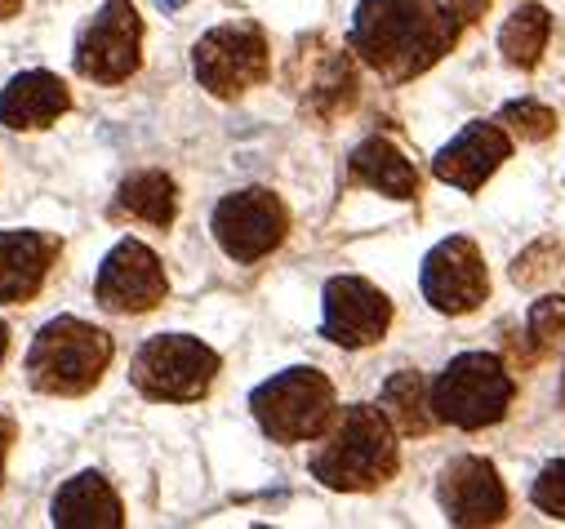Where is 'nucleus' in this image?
<instances>
[{
	"label": "nucleus",
	"mask_w": 565,
	"mask_h": 529,
	"mask_svg": "<svg viewBox=\"0 0 565 529\" xmlns=\"http://www.w3.org/2000/svg\"><path fill=\"white\" fill-rule=\"evenodd\" d=\"M463 27L450 0H361L348 45L384 80H414L454 50Z\"/></svg>",
	"instance_id": "nucleus-1"
},
{
	"label": "nucleus",
	"mask_w": 565,
	"mask_h": 529,
	"mask_svg": "<svg viewBox=\"0 0 565 529\" xmlns=\"http://www.w3.org/2000/svg\"><path fill=\"white\" fill-rule=\"evenodd\" d=\"M307 467L325 490H343V494H365L388 486L401 467L392 418L374 405H348Z\"/></svg>",
	"instance_id": "nucleus-2"
},
{
	"label": "nucleus",
	"mask_w": 565,
	"mask_h": 529,
	"mask_svg": "<svg viewBox=\"0 0 565 529\" xmlns=\"http://www.w3.org/2000/svg\"><path fill=\"white\" fill-rule=\"evenodd\" d=\"M116 348L112 333L80 316H54L36 329L23 374L40 396H89L103 382Z\"/></svg>",
	"instance_id": "nucleus-3"
},
{
	"label": "nucleus",
	"mask_w": 565,
	"mask_h": 529,
	"mask_svg": "<svg viewBox=\"0 0 565 529\" xmlns=\"http://www.w3.org/2000/svg\"><path fill=\"white\" fill-rule=\"evenodd\" d=\"M250 410H254V423L263 427V437L280 441V445L325 437L339 414L335 382L316 365H294V369H280L267 382H259L250 392Z\"/></svg>",
	"instance_id": "nucleus-4"
},
{
	"label": "nucleus",
	"mask_w": 565,
	"mask_h": 529,
	"mask_svg": "<svg viewBox=\"0 0 565 529\" xmlns=\"http://www.w3.org/2000/svg\"><path fill=\"white\" fill-rule=\"evenodd\" d=\"M223 361L210 343L192 339V333H152V339L134 352L129 382L148 401H170V405H192L201 401Z\"/></svg>",
	"instance_id": "nucleus-5"
},
{
	"label": "nucleus",
	"mask_w": 565,
	"mask_h": 529,
	"mask_svg": "<svg viewBox=\"0 0 565 529\" xmlns=\"http://www.w3.org/2000/svg\"><path fill=\"white\" fill-rule=\"evenodd\" d=\"M516 382L494 352H463L432 378V410L437 423L477 431L507 414Z\"/></svg>",
	"instance_id": "nucleus-6"
},
{
	"label": "nucleus",
	"mask_w": 565,
	"mask_h": 529,
	"mask_svg": "<svg viewBox=\"0 0 565 529\" xmlns=\"http://www.w3.org/2000/svg\"><path fill=\"white\" fill-rule=\"evenodd\" d=\"M192 72H197L201 89H210L214 99H241L246 89L263 85L272 72L267 36L254 23L210 27L192 50Z\"/></svg>",
	"instance_id": "nucleus-7"
},
{
	"label": "nucleus",
	"mask_w": 565,
	"mask_h": 529,
	"mask_svg": "<svg viewBox=\"0 0 565 529\" xmlns=\"http://www.w3.org/2000/svg\"><path fill=\"white\" fill-rule=\"evenodd\" d=\"M210 231L227 259L259 263L272 250H280V240L290 231V210L267 187H241V191H227L214 205Z\"/></svg>",
	"instance_id": "nucleus-8"
},
{
	"label": "nucleus",
	"mask_w": 565,
	"mask_h": 529,
	"mask_svg": "<svg viewBox=\"0 0 565 529\" xmlns=\"http://www.w3.org/2000/svg\"><path fill=\"white\" fill-rule=\"evenodd\" d=\"M76 72L99 85H121L143 63V18H138L134 0H103L76 40L72 54Z\"/></svg>",
	"instance_id": "nucleus-9"
},
{
	"label": "nucleus",
	"mask_w": 565,
	"mask_h": 529,
	"mask_svg": "<svg viewBox=\"0 0 565 529\" xmlns=\"http://www.w3.org/2000/svg\"><path fill=\"white\" fill-rule=\"evenodd\" d=\"M170 294L165 267L156 259V250H148L143 240H116L108 250V259L93 272V299L112 316H143L152 307H161Z\"/></svg>",
	"instance_id": "nucleus-10"
},
{
	"label": "nucleus",
	"mask_w": 565,
	"mask_h": 529,
	"mask_svg": "<svg viewBox=\"0 0 565 529\" xmlns=\"http://www.w3.org/2000/svg\"><path fill=\"white\" fill-rule=\"evenodd\" d=\"M392 329V299L365 276H329L321 294V339L335 348H374Z\"/></svg>",
	"instance_id": "nucleus-11"
},
{
	"label": "nucleus",
	"mask_w": 565,
	"mask_h": 529,
	"mask_svg": "<svg viewBox=\"0 0 565 529\" xmlns=\"http://www.w3.org/2000/svg\"><path fill=\"white\" fill-rule=\"evenodd\" d=\"M418 290L441 316L477 312L490 294V272H486L477 240L445 236L441 245H432V254L423 259V272H418Z\"/></svg>",
	"instance_id": "nucleus-12"
},
{
	"label": "nucleus",
	"mask_w": 565,
	"mask_h": 529,
	"mask_svg": "<svg viewBox=\"0 0 565 529\" xmlns=\"http://www.w3.org/2000/svg\"><path fill=\"white\" fill-rule=\"evenodd\" d=\"M437 503L450 525H499L507 520V490L490 458L459 454L437 480Z\"/></svg>",
	"instance_id": "nucleus-13"
},
{
	"label": "nucleus",
	"mask_w": 565,
	"mask_h": 529,
	"mask_svg": "<svg viewBox=\"0 0 565 529\" xmlns=\"http://www.w3.org/2000/svg\"><path fill=\"white\" fill-rule=\"evenodd\" d=\"M63 254V236L36 227H5L0 231V303L18 307L40 294L45 276Z\"/></svg>",
	"instance_id": "nucleus-14"
},
{
	"label": "nucleus",
	"mask_w": 565,
	"mask_h": 529,
	"mask_svg": "<svg viewBox=\"0 0 565 529\" xmlns=\"http://www.w3.org/2000/svg\"><path fill=\"white\" fill-rule=\"evenodd\" d=\"M512 156V138L507 129L490 125V121H473L463 125L445 148L432 156V174L459 191H481L486 178Z\"/></svg>",
	"instance_id": "nucleus-15"
},
{
	"label": "nucleus",
	"mask_w": 565,
	"mask_h": 529,
	"mask_svg": "<svg viewBox=\"0 0 565 529\" xmlns=\"http://www.w3.org/2000/svg\"><path fill=\"white\" fill-rule=\"evenodd\" d=\"M72 112V89L63 76L45 72V67H32V72H18L10 76V85L0 89V125L5 129H50L59 125V116Z\"/></svg>",
	"instance_id": "nucleus-16"
},
{
	"label": "nucleus",
	"mask_w": 565,
	"mask_h": 529,
	"mask_svg": "<svg viewBox=\"0 0 565 529\" xmlns=\"http://www.w3.org/2000/svg\"><path fill=\"white\" fill-rule=\"evenodd\" d=\"M50 520L59 529H121L125 507L103 471H76L72 480L59 486L50 503Z\"/></svg>",
	"instance_id": "nucleus-17"
},
{
	"label": "nucleus",
	"mask_w": 565,
	"mask_h": 529,
	"mask_svg": "<svg viewBox=\"0 0 565 529\" xmlns=\"http://www.w3.org/2000/svg\"><path fill=\"white\" fill-rule=\"evenodd\" d=\"M352 178L369 191H379V197H392V201H414L418 197V169L405 161V152L388 138H365L356 142V152L348 161Z\"/></svg>",
	"instance_id": "nucleus-18"
},
{
	"label": "nucleus",
	"mask_w": 565,
	"mask_h": 529,
	"mask_svg": "<svg viewBox=\"0 0 565 529\" xmlns=\"http://www.w3.org/2000/svg\"><path fill=\"white\" fill-rule=\"evenodd\" d=\"M379 410L392 418V427L401 437H428L432 423H437V410H432V388L428 378L418 369H397L384 392H379Z\"/></svg>",
	"instance_id": "nucleus-19"
},
{
	"label": "nucleus",
	"mask_w": 565,
	"mask_h": 529,
	"mask_svg": "<svg viewBox=\"0 0 565 529\" xmlns=\"http://www.w3.org/2000/svg\"><path fill=\"white\" fill-rule=\"evenodd\" d=\"M116 210L165 231L178 218V187L165 169H138L116 187Z\"/></svg>",
	"instance_id": "nucleus-20"
},
{
	"label": "nucleus",
	"mask_w": 565,
	"mask_h": 529,
	"mask_svg": "<svg viewBox=\"0 0 565 529\" xmlns=\"http://www.w3.org/2000/svg\"><path fill=\"white\" fill-rule=\"evenodd\" d=\"M548 32H552L548 10H539V5H522V10H512V14H507V23H503V32H499L503 63L522 67V72L539 67V59H543V50H548Z\"/></svg>",
	"instance_id": "nucleus-21"
},
{
	"label": "nucleus",
	"mask_w": 565,
	"mask_h": 529,
	"mask_svg": "<svg viewBox=\"0 0 565 529\" xmlns=\"http://www.w3.org/2000/svg\"><path fill=\"white\" fill-rule=\"evenodd\" d=\"M530 343L539 356H552L565 348V299H539L530 307Z\"/></svg>",
	"instance_id": "nucleus-22"
},
{
	"label": "nucleus",
	"mask_w": 565,
	"mask_h": 529,
	"mask_svg": "<svg viewBox=\"0 0 565 529\" xmlns=\"http://www.w3.org/2000/svg\"><path fill=\"white\" fill-rule=\"evenodd\" d=\"M499 121H503L512 134L530 138V142L552 138V129H556V112L543 108L539 99H512V103H503V116H499Z\"/></svg>",
	"instance_id": "nucleus-23"
},
{
	"label": "nucleus",
	"mask_w": 565,
	"mask_h": 529,
	"mask_svg": "<svg viewBox=\"0 0 565 529\" xmlns=\"http://www.w3.org/2000/svg\"><path fill=\"white\" fill-rule=\"evenodd\" d=\"M561 272H565V254L556 245H530L512 263V280L526 285V290H535V285H543V280H556Z\"/></svg>",
	"instance_id": "nucleus-24"
},
{
	"label": "nucleus",
	"mask_w": 565,
	"mask_h": 529,
	"mask_svg": "<svg viewBox=\"0 0 565 529\" xmlns=\"http://www.w3.org/2000/svg\"><path fill=\"white\" fill-rule=\"evenodd\" d=\"M530 499H535L539 512L565 520V458H552V463L539 471V480L530 486Z\"/></svg>",
	"instance_id": "nucleus-25"
},
{
	"label": "nucleus",
	"mask_w": 565,
	"mask_h": 529,
	"mask_svg": "<svg viewBox=\"0 0 565 529\" xmlns=\"http://www.w3.org/2000/svg\"><path fill=\"white\" fill-rule=\"evenodd\" d=\"M10 441H14V423L0 418V476H5V454H10Z\"/></svg>",
	"instance_id": "nucleus-26"
},
{
	"label": "nucleus",
	"mask_w": 565,
	"mask_h": 529,
	"mask_svg": "<svg viewBox=\"0 0 565 529\" xmlns=\"http://www.w3.org/2000/svg\"><path fill=\"white\" fill-rule=\"evenodd\" d=\"M23 10V0H0V23H5V18H14Z\"/></svg>",
	"instance_id": "nucleus-27"
},
{
	"label": "nucleus",
	"mask_w": 565,
	"mask_h": 529,
	"mask_svg": "<svg viewBox=\"0 0 565 529\" xmlns=\"http://www.w3.org/2000/svg\"><path fill=\"white\" fill-rule=\"evenodd\" d=\"M5 352H10V325L0 320V361H5Z\"/></svg>",
	"instance_id": "nucleus-28"
},
{
	"label": "nucleus",
	"mask_w": 565,
	"mask_h": 529,
	"mask_svg": "<svg viewBox=\"0 0 565 529\" xmlns=\"http://www.w3.org/2000/svg\"><path fill=\"white\" fill-rule=\"evenodd\" d=\"M156 5H161V10H183L187 0H156Z\"/></svg>",
	"instance_id": "nucleus-29"
}]
</instances>
